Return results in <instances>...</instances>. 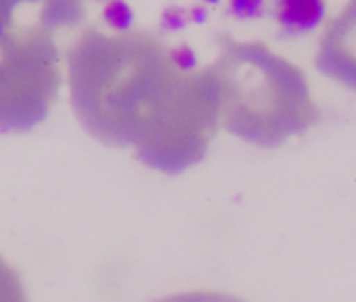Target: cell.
<instances>
[{
  "label": "cell",
  "instance_id": "cell-6",
  "mask_svg": "<svg viewBox=\"0 0 356 302\" xmlns=\"http://www.w3.org/2000/svg\"><path fill=\"white\" fill-rule=\"evenodd\" d=\"M0 302H29L21 276L0 257Z\"/></svg>",
  "mask_w": 356,
  "mask_h": 302
},
{
  "label": "cell",
  "instance_id": "cell-1",
  "mask_svg": "<svg viewBox=\"0 0 356 302\" xmlns=\"http://www.w3.org/2000/svg\"><path fill=\"white\" fill-rule=\"evenodd\" d=\"M69 102L79 125L159 173L202 163L221 129L215 86L204 67L146 29H83L67 50Z\"/></svg>",
  "mask_w": 356,
  "mask_h": 302
},
{
  "label": "cell",
  "instance_id": "cell-7",
  "mask_svg": "<svg viewBox=\"0 0 356 302\" xmlns=\"http://www.w3.org/2000/svg\"><path fill=\"white\" fill-rule=\"evenodd\" d=\"M156 302H246L240 296L219 292V290H190V292H177Z\"/></svg>",
  "mask_w": 356,
  "mask_h": 302
},
{
  "label": "cell",
  "instance_id": "cell-3",
  "mask_svg": "<svg viewBox=\"0 0 356 302\" xmlns=\"http://www.w3.org/2000/svg\"><path fill=\"white\" fill-rule=\"evenodd\" d=\"M83 15V0H0V134H25L48 119L63 86L56 33Z\"/></svg>",
  "mask_w": 356,
  "mask_h": 302
},
{
  "label": "cell",
  "instance_id": "cell-2",
  "mask_svg": "<svg viewBox=\"0 0 356 302\" xmlns=\"http://www.w3.org/2000/svg\"><path fill=\"white\" fill-rule=\"evenodd\" d=\"M207 69L221 129L246 144L280 148L321 121L307 73L261 40L219 35Z\"/></svg>",
  "mask_w": 356,
  "mask_h": 302
},
{
  "label": "cell",
  "instance_id": "cell-5",
  "mask_svg": "<svg viewBox=\"0 0 356 302\" xmlns=\"http://www.w3.org/2000/svg\"><path fill=\"white\" fill-rule=\"evenodd\" d=\"M325 10L323 0H277L275 13L288 31H309Z\"/></svg>",
  "mask_w": 356,
  "mask_h": 302
},
{
  "label": "cell",
  "instance_id": "cell-4",
  "mask_svg": "<svg viewBox=\"0 0 356 302\" xmlns=\"http://www.w3.org/2000/svg\"><path fill=\"white\" fill-rule=\"evenodd\" d=\"M317 71L356 94V0L325 23L315 52Z\"/></svg>",
  "mask_w": 356,
  "mask_h": 302
}]
</instances>
